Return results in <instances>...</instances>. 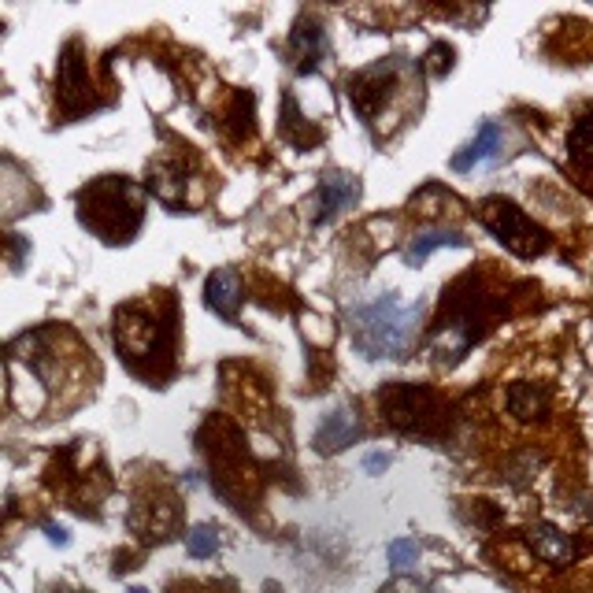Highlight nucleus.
<instances>
[{
    "label": "nucleus",
    "instance_id": "f257e3e1",
    "mask_svg": "<svg viewBox=\"0 0 593 593\" xmlns=\"http://www.w3.org/2000/svg\"><path fill=\"white\" fill-rule=\"evenodd\" d=\"M178 305L167 294L130 300L116 312V349L134 375L164 382L175 375Z\"/></svg>",
    "mask_w": 593,
    "mask_h": 593
},
{
    "label": "nucleus",
    "instance_id": "412c9836",
    "mask_svg": "<svg viewBox=\"0 0 593 593\" xmlns=\"http://www.w3.org/2000/svg\"><path fill=\"white\" fill-rule=\"evenodd\" d=\"M386 464H390V456H382V453H375V456H367V460H364V467H367L371 475H375V472H382Z\"/></svg>",
    "mask_w": 593,
    "mask_h": 593
},
{
    "label": "nucleus",
    "instance_id": "dca6fc26",
    "mask_svg": "<svg viewBox=\"0 0 593 593\" xmlns=\"http://www.w3.org/2000/svg\"><path fill=\"white\" fill-rule=\"evenodd\" d=\"M294 49L300 56V71H312L319 60H323V52H327V34H323V26H316V23H300L297 31H294Z\"/></svg>",
    "mask_w": 593,
    "mask_h": 593
},
{
    "label": "nucleus",
    "instance_id": "7ed1b4c3",
    "mask_svg": "<svg viewBox=\"0 0 593 593\" xmlns=\"http://www.w3.org/2000/svg\"><path fill=\"white\" fill-rule=\"evenodd\" d=\"M79 220L100 241H130L141 230V220H145V197L127 178H97L79 193Z\"/></svg>",
    "mask_w": 593,
    "mask_h": 593
},
{
    "label": "nucleus",
    "instance_id": "6e6552de",
    "mask_svg": "<svg viewBox=\"0 0 593 593\" xmlns=\"http://www.w3.org/2000/svg\"><path fill=\"white\" fill-rule=\"evenodd\" d=\"M190 186H193V178L182 164H178V156L156 159V164L149 167V190H153L156 201L171 204V209L197 201V197L190 193Z\"/></svg>",
    "mask_w": 593,
    "mask_h": 593
},
{
    "label": "nucleus",
    "instance_id": "9b49d317",
    "mask_svg": "<svg viewBox=\"0 0 593 593\" xmlns=\"http://www.w3.org/2000/svg\"><path fill=\"white\" fill-rule=\"evenodd\" d=\"M204 305L220 319H234L241 308V275L234 268H220L204 286Z\"/></svg>",
    "mask_w": 593,
    "mask_h": 593
},
{
    "label": "nucleus",
    "instance_id": "423d86ee",
    "mask_svg": "<svg viewBox=\"0 0 593 593\" xmlns=\"http://www.w3.org/2000/svg\"><path fill=\"white\" fill-rule=\"evenodd\" d=\"M398 74H401L398 60H382V63H375V68H364L360 74H353L349 97H353V108L364 116V122L382 119L393 90H398Z\"/></svg>",
    "mask_w": 593,
    "mask_h": 593
},
{
    "label": "nucleus",
    "instance_id": "9d476101",
    "mask_svg": "<svg viewBox=\"0 0 593 593\" xmlns=\"http://www.w3.org/2000/svg\"><path fill=\"white\" fill-rule=\"evenodd\" d=\"M34 204V182L12 159L0 156V220H15Z\"/></svg>",
    "mask_w": 593,
    "mask_h": 593
},
{
    "label": "nucleus",
    "instance_id": "4be33fe9",
    "mask_svg": "<svg viewBox=\"0 0 593 593\" xmlns=\"http://www.w3.org/2000/svg\"><path fill=\"white\" fill-rule=\"evenodd\" d=\"M49 538L60 542V545H68V531H60V526H49Z\"/></svg>",
    "mask_w": 593,
    "mask_h": 593
},
{
    "label": "nucleus",
    "instance_id": "aec40b11",
    "mask_svg": "<svg viewBox=\"0 0 593 593\" xmlns=\"http://www.w3.org/2000/svg\"><path fill=\"white\" fill-rule=\"evenodd\" d=\"M390 560H393V568H398V571H408L412 564L419 560V549L412 542H393L390 545Z\"/></svg>",
    "mask_w": 593,
    "mask_h": 593
},
{
    "label": "nucleus",
    "instance_id": "ddd939ff",
    "mask_svg": "<svg viewBox=\"0 0 593 593\" xmlns=\"http://www.w3.org/2000/svg\"><path fill=\"white\" fill-rule=\"evenodd\" d=\"M505 145V134H501V127H497L494 119H486L483 127H478V134L472 145L464 149V153H456L453 156V171H472V167L478 164H486V159H494L497 156V149Z\"/></svg>",
    "mask_w": 593,
    "mask_h": 593
},
{
    "label": "nucleus",
    "instance_id": "f03ea898",
    "mask_svg": "<svg viewBox=\"0 0 593 593\" xmlns=\"http://www.w3.org/2000/svg\"><path fill=\"white\" fill-rule=\"evenodd\" d=\"M353 345L367 360L404 356L423 319L419 305H401L398 294H382L353 308Z\"/></svg>",
    "mask_w": 593,
    "mask_h": 593
},
{
    "label": "nucleus",
    "instance_id": "b1692460",
    "mask_svg": "<svg viewBox=\"0 0 593 593\" xmlns=\"http://www.w3.org/2000/svg\"><path fill=\"white\" fill-rule=\"evenodd\" d=\"M130 593H149V590H130Z\"/></svg>",
    "mask_w": 593,
    "mask_h": 593
},
{
    "label": "nucleus",
    "instance_id": "f8f14e48",
    "mask_svg": "<svg viewBox=\"0 0 593 593\" xmlns=\"http://www.w3.org/2000/svg\"><path fill=\"white\" fill-rule=\"evenodd\" d=\"M356 438H360V423L353 419V412L349 408H334L331 416L323 419V427H319L316 446L323 449V453H342V449L353 446Z\"/></svg>",
    "mask_w": 593,
    "mask_h": 593
},
{
    "label": "nucleus",
    "instance_id": "20e7f679",
    "mask_svg": "<svg viewBox=\"0 0 593 593\" xmlns=\"http://www.w3.org/2000/svg\"><path fill=\"white\" fill-rule=\"evenodd\" d=\"M478 220H483V227L494 234L508 252H515V257L523 260H534L549 249V234H545L520 204L505 201V197H486L483 209H478Z\"/></svg>",
    "mask_w": 593,
    "mask_h": 593
},
{
    "label": "nucleus",
    "instance_id": "1a4fd4ad",
    "mask_svg": "<svg viewBox=\"0 0 593 593\" xmlns=\"http://www.w3.org/2000/svg\"><path fill=\"white\" fill-rule=\"evenodd\" d=\"M356 197H360V182H356L353 175L345 171H327L319 178V197H316V223L323 227V223H331L334 215H342L349 204H356Z\"/></svg>",
    "mask_w": 593,
    "mask_h": 593
},
{
    "label": "nucleus",
    "instance_id": "2eb2a0df",
    "mask_svg": "<svg viewBox=\"0 0 593 593\" xmlns=\"http://www.w3.org/2000/svg\"><path fill=\"white\" fill-rule=\"evenodd\" d=\"M568 156L576 164V171L582 175H593V108H586L576 122L568 138Z\"/></svg>",
    "mask_w": 593,
    "mask_h": 593
},
{
    "label": "nucleus",
    "instance_id": "39448f33",
    "mask_svg": "<svg viewBox=\"0 0 593 593\" xmlns=\"http://www.w3.org/2000/svg\"><path fill=\"white\" fill-rule=\"evenodd\" d=\"M382 416L401 430H419L427 435L430 423H438L441 404L430 390H419V386H390L382 390Z\"/></svg>",
    "mask_w": 593,
    "mask_h": 593
},
{
    "label": "nucleus",
    "instance_id": "5701e85b",
    "mask_svg": "<svg viewBox=\"0 0 593 593\" xmlns=\"http://www.w3.org/2000/svg\"><path fill=\"white\" fill-rule=\"evenodd\" d=\"M0 398H4V371H0Z\"/></svg>",
    "mask_w": 593,
    "mask_h": 593
},
{
    "label": "nucleus",
    "instance_id": "f3484780",
    "mask_svg": "<svg viewBox=\"0 0 593 593\" xmlns=\"http://www.w3.org/2000/svg\"><path fill=\"white\" fill-rule=\"evenodd\" d=\"M534 545H538V553L549 564H568L571 557H576V542L564 538V534H557V531H549V526H538Z\"/></svg>",
    "mask_w": 593,
    "mask_h": 593
},
{
    "label": "nucleus",
    "instance_id": "6ab92c4d",
    "mask_svg": "<svg viewBox=\"0 0 593 593\" xmlns=\"http://www.w3.org/2000/svg\"><path fill=\"white\" fill-rule=\"evenodd\" d=\"M186 549H190V557H197V560L212 557V553L220 549V534H215V526H197V531L186 534Z\"/></svg>",
    "mask_w": 593,
    "mask_h": 593
},
{
    "label": "nucleus",
    "instance_id": "0eeeda50",
    "mask_svg": "<svg viewBox=\"0 0 593 593\" xmlns=\"http://www.w3.org/2000/svg\"><path fill=\"white\" fill-rule=\"evenodd\" d=\"M56 90H60L63 111L74 116V111H86L90 108V74H86V60H82V45L71 41L63 49L60 60V79H56Z\"/></svg>",
    "mask_w": 593,
    "mask_h": 593
},
{
    "label": "nucleus",
    "instance_id": "a211bd4d",
    "mask_svg": "<svg viewBox=\"0 0 593 593\" xmlns=\"http://www.w3.org/2000/svg\"><path fill=\"white\" fill-rule=\"evenodd\" d=\"M508 404H512V412H515V416L531 419L534 412H542V408H545V393H542V390H534V386L520 382L512 393H508Z\"/></svg>",
    "mask_w": 593,
    "mask_h": 593
},
{
    "label": "nucleus",
    "instance_id": "4468645a",
    "mask_svg": "<svg viewBox=\"0 0 593 593\" xmlns=\"http://www.w3.org/2000/svg\"><path fill=\"white\" fill-rule=\"evenodd\" d=\"M464 245H467V238L460 230H446V227L423 230V234H416V238L408 241V249H404V263L419 268V263H427L430 252H438V249H464Z\"/></svg>",
    "mask_w": 593,
    "mask_h": 593
}]
</instances>
